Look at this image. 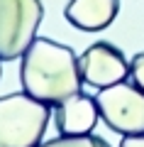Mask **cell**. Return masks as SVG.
<instances>
[{
	"instance_id": "30bf717a",
	"label": "cell",
	"mask_w": 144,
	"mask_h": 147,
	"mask_svg": "<svg viewBox=\"0 0 144 147\" xmlns=\"http://www.w3.org/2000/svg\"><path fill=\"white\" fill-rule=\"evenodd\" d=\"M120 147H144V132L142 135H125Z\"/></svg>"
},
{
	"instance_id": "9c48e42d",
	"label": "cell",
	"mask_w": 144,
	"mask_h": 147,
	"mask_svg": "<svg viewBox=\"0 0 144 147\" xmlns=\"http://www.w3.org/2000/svg\"><path fill=\"white\" fill-rule=\"evenodd\" d=\"M127 79L132 81L137 88L144 91V52H139V54H134V57H132V61H129V76H127Z\"/></svg>"
},
{
	"instance_id": "277c9868",
	"label": "cell",
	"mask_w": 144,
	"mask_h": 147,
	"mask_svg": "<svg viewBox=\"0 0 144 147\" xmlns=\"http://www.w3.org/2000/svg\"><path fill=\"white\" fill-rule=\"evenodd\" d=\"M100 120L120 135H142L144 132V91L132 81H120L95 96Z\"/></svg>"
},
{
	"instance_id": "7a4b0ae2",
	"label": "cell",
	"mask_w": 144,
	"mask_h": 147,
	"mask_svg": "<svg viewBox=\"0 0 144 147\" xmlns=\"http://www.w3.org/2000/svg\"><path fill=\"white\" fill-rule=\"evenodd\" d=\"M52 118V105L29 93L0 96V147H37Z\"/></svg>"
},
{
	"instance_id": "52a82bcc",
	"label": "cell",
	"mask_w": 144,
	"mask_h": 147,
	"mask_svg": "<svg viewBox=\"0 0 144 147\" xmlns=\"http://www.w3.org/2000/svg\"><path fill=\"white\" fill-rule=\"evenodd\" d=\"M120 12V0H68L66 20L83 32H100L113 25Z\"/></svg>"
},
{
	"instance_id": "6da1fadb",
	"label": "cell",
	"mask_w": 144,
	"mask_h": 147,
	"mask_svg": "<svg viewBox=\"0 0 144 147\" xmlns=\"http://www.w3.org/2000/svg\"><path fill=\"white\" fill-rule=\"evenodd\" d=\"M20 81L25 93L52 108L81 93L83 86L78 57L73 54V49L49 37H37L22 54Z\"/></svg>"
},
{
	"instance_id": "3957f363",
	"label": "cell",
	"mask_w": 144,
	"mask_h": 147,
	"mask_svg": "<svg viewBox=\"0 0 144 147\" xmlns=\"http://www.w3.org/2000/svg\"><path fill=\"white\" fill-rule=\"evenodd\" d=\"M42 17V0H0V61H12L27 52Z\"/></svg>"
},
{
	"instance_id": "ba28073f",
	"label": "cell",
	"mask_w": 144,
	"mask_h": 147,
	"mask_svg": "<svg viewBox=\"0 0 144 147\" xmlns=\"http://www.w3.org/2000/svg\"><path fill=\"white\" fill-rule=\"evenodd\" d=\"M37 147H110V145H108V140L88 132V135H59Z\"/></svg>"
},
{
	"instance_id": "8992f818",
	"label": "cell",
	"mask_w": 144,
	"mask_h": 147,
	"mask_svg": "<svg viewBox=\"0 0 144 147\" xmlns=\"http://www.w3.org/2000/svg\"><path fill=\"white\" fill-rule=\"evenodd\" d=\"M100 110L93 96L76 93L54 108V125L59 135H88L95 130Z\"/></svg>"
},
{
	"instance_id": "5b68a950",
	"label": "cell",
	"mask_w": 144,
	"mask_h": 147,
	"mask_svg": "<svg viewBox=\"0 0 144 147\" xmlns=\"http://www.w3.org/2000/svg\"><path fill=\"white\" fill-rule=\"evenodd\" d=\"M83 84L93 88H108L113 84H120L129 76V61L117 47L110 42H95L78 57Z\"/></svg>"
},
{
	"instance_id": "8fae6325",
	"label": "cell",
	"mask_w": 144,
	"mask_h": 147,
	"mask_svg": "<svg viewBox=\"0 0 144 147\" xmlns=\"http://www.w3.org/2000/svg\"><path fill=\"white\" fill-rule=\"evenodd\" d=\"M0 74H3V71H0Z\"/></svg>"
}]
</instances>
